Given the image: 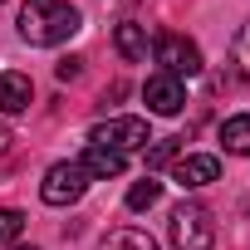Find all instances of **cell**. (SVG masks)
Listing matches in <instances>:
<instances>
[{
	"instance_id": "6da1fadb",
	"label": "cell",
	"mask_w": 250,
	"mask_h": 250,
	"mask_svg": "<svg viewBox=\"0 0 250 250\" xmlns=\"http://www.w3.org/2000/svg\"><path fill=\"white\" fill-rule=\"evenodd\" d=\"M79 25H83V15L69 5V0H25L20 5V40L35 44V49L64 44Z\"/></svg>"
},
{
	"instance_id": "7a4b0ae2",
	"label": "cell",
	"mask_w": 250,
	"mask_h": 250,
	"mask_svg": "<svg viewBox=\"0 0 250 250\" xmlns=\"http://www.w3.org/2000/svg\"><path fill=\"white\" fill-rule=\"evenodd\" d=\"M167 235H172L177 250H216V221H211V211L196 206V201L172 206V216H167Z\"/></svg>"
},
{
	"instance_id": "3957f363",
	"label": "cell",
	"mask_w": 250,
	"mask_h": 250,
	"mask_svg": "<svg viewBox=\"0 0 250 250\" xmlns=\"http://www.w3.org/2000/svg\"><path fill=\"white\" fill-rule=\"evenodd\" d=\"M88 143L93 147H113V152H138V147H147L152 138H147V118H108V123H98V128L88 133Z\"/></svg>"
},
{
	"instance_id": "277c9868",
	"label": "cell",
	"mask_w": 250,
	"mask_h": 250,
	"mask_svg": "<svg viewBox=\"0 0 250 250\" xmlns=\"http://www.w3.org/2000/svg\"><path fill=\"white\" fill-rule=\"evenodd\" d=\"M88 172L79 167V162H54L49 172H44V182H40V196L49 201V206H74L83 191H88Z\"/></svg>"
},
{
	"instance_id": "5b68a950",
	"label": "cell",
	"mask_w": 250,
	"mask_h": 250,
	"mask_svg": "<svg viewBox=\"0 0 250 250\" xmlns=\"http://www.w3.org/2000/svg\"><path fill=\"white\" fill-rule=\"evenodd\" d=\"M152 59L162 64V74H172V79H182V74H201V49L187 40V35H157L152 40Z\"/></svg>"
},
{
	"instance_id": "8992f818",
	"label": "cell",
	"mask_w": 250,
	"mask_h": 250,
	"mask_svg": "<svg viewBox=\"0 0 250 250\" xmlns=\"http://www.w3.org/2000/svg\"><path fill=\"white\" fill-rule=\"evenodd\" d=\"M143 98H147V113H157V118H177V113L187 108V83L172 79V74H152V79L143 83Z\"/></svg>"
},
{
	"instance_id": "52a82bcc",
	"label": "cell",
	"mask_w": 250,
	"mask_h": 250,
	"mask_svg": "<svg viewBox=\"0 0 250 250\" xmlns=\"http://www.w3.org/2000/svg\"><path fill=\"white\" fill-rule=\"evenodd\" d=\"M172 177H177L187 191H196V187H211V182L221 177V157H211V152H187V157H177Z\"/></svg>"
},
{
	"instance_id": "ba28073f",
	"label": "cell",
	"mask_w": 250,
	"mask_h": 250,
	"mask_svg": "<svg viewBox=\"0 0 250 250\" xmlns=\"http://www.w3.org/2000/svg\"><path fill=\"white\" fill-rule=\"evenodd\" d=\"M30 103H35V83H30V74L5 69V74H0V113L15 118V113H25Z\"/></svg>"
},
{
	"instance_id": "9c48e42d",
	"label": "cell",
	"mask_w": 250,
	"mask_h": 250,
	"mask_svg": "<svg viewBox=\"0 0 250 250\" xmlns=\"http://www.w3.org/2000/svg\"><path fill=\"white\" fill-rule=\"evenodd\" d=\"M79 167H83L88 177L108 182V177H123V167H128V157H123V152H113V147H93V143H88V152L79 157Z\"/></svg>"
},
{
	"instance_id": "30bf717a",
	"label": "cell",
	"mask_w": 250,
	"mask_h": 250,
	"mask_svg": "<svg viewBox=\"0 0 250 250\" xmlns=\"http://www.w3.org/2000/svg\"><path fill=\"white\" fill-rule=\"evenodd\" d=\"M113 44H118V54H123V59H133V64H138V59H147V30H143V25H133V20H123V25L113 30Z\"/></svg>"
},
{
	"instance_id": "8fae6325",
	"label": "cell",
	"mask_w": 250,
	"mask_h": 250,
	"mask_svg": "<svg viewBox=\"0 0 250 250\" xmlns=\"http://www.w3.org/2000/svg\"><path fill=\"white\" fill-rule=\"evenodd\" d=\"M221 143L230 157H250V113H235L221 123Z\"/></svg>"
},
{
	"instance_id": "7c38bea8",
	"label": "cell",
	"mask_w": 250,
	"mask_h": 250,
	"mask_svg": "<svg viewBox=\"0 0 250 250\" xmlns=\"http://www.w3.org/2000/svg\"><path fill=\"white\" fill-rule=\"evenodd\" d=\"M98 250H157V240H152L147 230H138V226H118V230L103 235Z\"/></svg>"
},
{
	"instance_id": "4fadbf2b",
	"label": "cell",
	"mask_w": 250,
	"mask_h": 250,
	"mask_svg": "<svg viewBox=\"0 0 250 250\" xmlns=\"http://www.w3.org/2000/svg\"><path fill=\"white\" fill-rule=\"evenodd\" d=\"M157 201H162V182L143 177V182H133V187H128V211H152Z\"/></svg>"
},
{
	"instance_id": "5bb4252c",
	"label": "cell",
	"mask_w": 250,
	"mask_h": 250,
	"mask_svg": "<svg viewBox=\"0 0 250 250\" xmlns=\"http://www.w3.org/2000/svg\"><path fill=\"white\" fill-rule=\"evenodd\" d=\"M177 152H182V138H162V143H152V147H147V172L177 162Z\"/></svg>"
},
{
	"instance_id": "9a60e30c",
	"label": "cell",
	"mask_w": 250,
	"mask_h": 250,
	"mask_svg": "<svg viewBox=\"0 0 250 250\" xmlns=\"http://www.w3.org/2000/svg\"><path fill=\"white\" fill-rule=\"evenodd\" d=\"M230 64H235L240 79H250V25H240V35H235V44H230Z\"/></svg>"
},
{
	"instance_id": "2e32d148",
	"label": "cell",
	"mask_w": 250,
	"mask_h": 250,
	"mask_svg": "<svg viewBox=\"0 0 250 250\" xmlns=\"http://www.w3.org/2000/svg\"><path fill=\"white\" fill-rule=\"evenodd\" d=\"M25 230V211L15 206H0V245H15V235Z\"/></svg>"
},
{
	"instance_id": "e0dca14e",
	"label": "cell",
	"mask_w": 250,
	"mask_h": 250,
	"mask_svg": "<svg viewBox=\"0 0 250 250\" xmlns=\"http://www.w3.org/2000/svg\"><path fill=\"white\" fill-rule=\"evenodd\" d=\"M54 74H59L64 83H74V79L83 74V59H74V54H69V59H59V64H54Z\"/></svg>"
},
{
	"instance_id": "ac0fdd59",
	"label": "cell",
	"mask_w": 250,
	"mask_h": 250,
	"mask_svg": "<svg viewBox=\"0 0 250 250\" xmlns=\"http://www.w3.org/2000/svg\"><path fill=\"white\" fill-rule=\"evenodd\" d=\"M10 143H15V138H10V128H5V123H0V157L10 152Z\"/></svg>"
},
{
	"instance_id": "d6986e66",
	"label": "cell",
	"mask_w": 250,
	"mask_h": 250,
	"mask_svg": "<svg viewBox=\"0 0 250 250\" xmlns=\"http://www.w3.org/2000/svg\"><path fill=\"white\" fill-rule=\"evenodd\" d=\"M10 250H40V245H10Z\"/></svg>"
}]
</instances>
